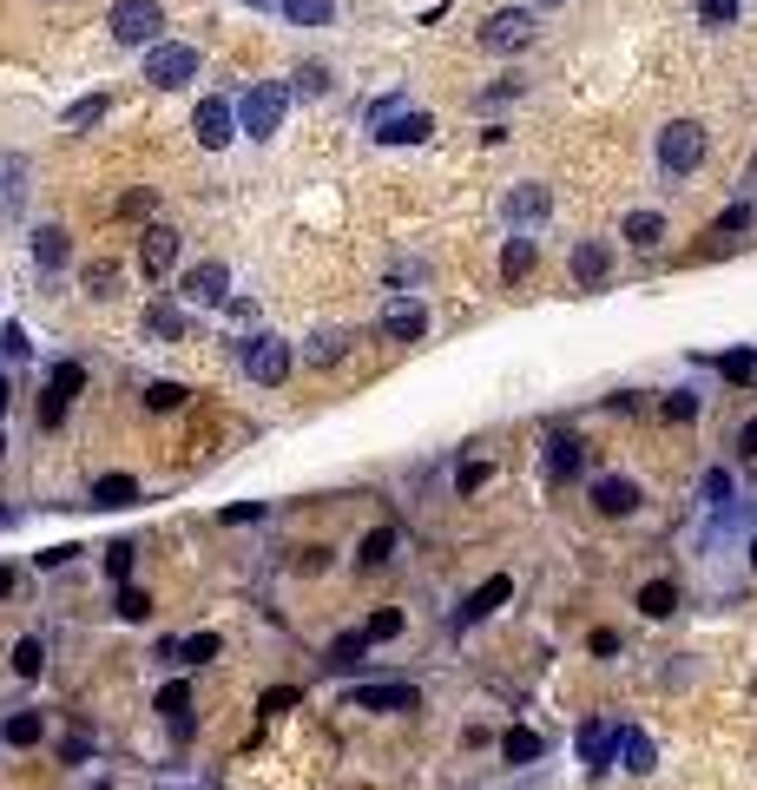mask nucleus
Here are the masks:
<instances>
[{"label": "nucleus", "instance_id": "nucleus-1", "mask_svg": "<svg viewBox=\"0 0 757 790\" xmlns=\"http://www.w3.org/2000/svg\"><path fill=\"white\" fill-rule=\"evenodd\" d=\"M369 126H376L382 145H422L428 132H435V119H428V112H409V106H402V93H389V99L369 106Z\"/></svg>", "mask_w": 757, "mask_h": 790}, {"label": "nucleus", "instance_id": "nucleus-2", "mask_svg": "<svg viewBox=\"0 0 757 790\" xmlns=\"http://www.w3.org/2000/svg\"><path fill=\"white\" fill-rule=\"evenodd\" d=\"M106 27H112L119 47H158V33H165V7H158V0H119V7L106 14Z\"/></svg>", "mask_w": 757, "mask_h": 790}, {"label": "nucleus", "instance_id": "nucleus-3", "mask_svg": "<svg viewBox=\"0 0 757 790\" xmlns=\"http://www.w3.org/2000/svg\"><path fill=\"white\" fill-rule=\"evenodd\" d=\"M659 165L672 178L698 172V165H705V126H698V119H672V126L659 132Z\"/></svg>", "mask_w": 757, "mask_h": 790}, {"label": "nucleus", "instance_id": "nucleus-4", "mask_svg": "<svg viewBox=\"0 0 757 790\" xmlns=\"http://www.w3.org/2000/svg\"><path fill=\"white\" fill-rule=\"evenodd\" d=\"M284 112H290V86H251L244 93V106H237V126L251 132V139H270V132L284 126Z\"/></svg>", "mask_w": 757, "mask_h": 790}, {"label": "nucleus", "instance_id": "nucleus-5", "mask_svg": "<svg viewBox=\"0 0 757 790\" xmlns=\"http://www.w3.org/2000/svg\"><path fill=\"white\" fill-rule=\"evenodd\" d=\"M237 356H244V376L251 382H264V389H277V382H290V343L284 336H251V343L237 349Z\"/></svg>", "mask_w": 757, "mask_h": 790}, {"label": "nucleus", "instance_id": "nucleus-6", "mask_svg": "<svg viewBox=\"0 0 757 790\" xmlns=\"http://www.w3.org/2000/svg\"><path fill=\"white\" fill-rule=\"evenodd\" d=\"M145 79H152V86H185V79H198V47H185V40L145 47Z\"/></svg>", "mask_w": 757, "mask_h": 790}, {"label": "nucleus", "instance_id": "nucleus-7", "mask_svg": "<svg viewBox=\"0 0 757 790\" xmlns=\"http://www.w3.org/2000/svg\"><path fill=\"white\" fill-rule=\"evenodd\" d=\"M527 40H534V14H527V7H501V14L481 27V47L488 53H521Z\"/></svg>", "mask_w": 757, "mask_h": 790}, {"label": "nucleus", "instance_id": "nucleus-8", "mask_svg": "<svg viewBox=\"0 0 757 790\" xmlns=\"http://www.w3.org/2000/svg\"><path fill=\"white\" fill-rule=\"evenodd\" d=\"M191 132H198V145H205V152H224V145L237 139V112L224 106V99H198V112H191Z\"/></svg>", "mask_w": 757, "mask_h": 790}, {"label": "nucleus", "instance_id": "nucleus-9", "mask_svg": "<svg viewBox=\"0 0 757 790\" xmlns=\"http://www.w3.org/2000/svg\"><path fill=\"white\" fill-rule=\"evenodd\" d=\"M507 600H514V573H494V580H481L468 600H461V626H481V619H494Z\"/></svg>", "mask_w": 757, "mask_h": 790}, {"label": "nucleus", "instance_id": "nucleus-10", "mask_svg": "<svg viewBox=\"0 0 757 790\" xmlns=\"http://www.w3.org/2000/svg\"><path fill=\"white\" fill-rule=\"evenodd\" d=\"M547 211H553V191L547 185H514V191H507V224H514V231L547 224Z\"/></svg>", "mask_w": 757, "mask_h": 790}, {"label": "nucleus", "instance_id": "nucleus-11", "mask_svg": "<svg viewBox=\"0 0 757 790\" xmlns=\"http://www.w3.org/2000/svg\"><path fill=\"white\" fill-rule=\"evenodd\" d=\"M382 336H395V343H415V336H428V310L415 297H389L382 303Z\"/></svg>", "mask_w": 757, "mask_h": 790}, {"label": "nucleus", "instance_id": "nucleus-12", "mask_svg": "<svg viewBox=\"0 0 757 790\" xmlns=\"http://www.w3.org/2000/svg\"><path fill=\"white\" fill-rule=\"evenodd\" d=\"M139 264H145V277H165V270L178 264V231H172V224H145V237H139Z\"/></svg>", "mask_w": 757, "mask_h": 790}, {"label": "nucleus", "instance_id": "nucleus-13", "mask_svg": "<svg viewBox=\"0 0 757 790\" xmlns=\"http://www.w3.org/2000/svg\"><path fill=\"white\" fill-rule=\"evenodd\" d=\"M185 303H231V270L224 264H198V270H185Z\"/></svg>", "mask_w": 757, "mask_h": 790}, {"label": "nucleus", "instance_id": "nucleus-14", "mask_svg": "<svg viewBox=\"0 0 757 790\" xmlns=\"http://www.w3.org/2000/svg\"><path fill=\"white\" fill-rule=\"evenodd\" d=\"M349 705H356V711H415V705H422V692H415V685H356Z\"/></svg>", "mask_w": 757, "mask_h": 790}, {"label": "nucleus", "instance_id": "nucleus-15", "mask_svg": "<svg viewBox=\"0 0 757 790\" xmlns=\"http://www.w3.org/2000/svg\"><path fill=\"white\" fill-rule=\"evenodd\" d=\"M639 501H646V494H639V481H626V474H600V481H593V507H600V514H639Z\"/></svg>", "mask_w": 757, "mask_h": 790}, {"label": "nucleus", "instance_id": "nucleus-16", "mask_svg": "<svg viewBox=\"0 0 757 790\" xmlns=\"http://www.w3.org/2000/svg\"><path fill=\"white\" fill-rule=\"evenodd\" d=\"M27 211V158L0 152V218H20Z\"/></svg>", "mask_w": 757, "mask_h": 790}, {"label": "nucleus", "instance_id": "nucleus-17", "mask_svg": "<svg viewBox=\"0 0 757 790\" xmlns=\"http://www.w3.org/2000/svg\"><path fill=\"white\" fill-rule=\"evenodd\" d=\"M606 270H613V251H606V244H573V284L580 290H600Z\"/></svg>", "mask_w": 757, "mask_h": 790}, {"label": "nucleus", "instance_id": "nucleus-18", "mask_svg": "<svg viewBox=\"0 0 757 790\" xmlns=\"http://www.w3.org/2000/svg\"><path fill=\"white\" fill-rule=\"evenodd\" d=\"M580 758L593 764V771H606V764L619 758V731L600 725V718H593V725H580Z\"/></svg>", "mask_w": 757, "mask_h": 790}, {"label": "nucleus", "instance_id": "nucleus-19", "mask_svg": "<svg viewBox=\"0 0 757 790\" xmlns=\"http://www.w3.org/2000/svg\"><path fill=\"white\" fill-rule=\"evenodd\" d=\"M619 764H626L632 777H646L652 764H659V751H652V738L639 725H619Z\"/></svg>", "mask_w": 757, "mask_h": 790}, {"label": "nucleus", "instance_id": "nucleus-20", "mask_svg": "<svg viewBox=\"0 0 757 790\" xmlns=\"http://www.w3.org/2000/svg\"><path fill=\"white\" fill-rule=\"evenodd\" d=\"M619 237H626L632 251H659V244H665V218H659V211H632V218L619 224Z\"/></svg>", "mask_w": 757, "mask_h": 790}, {"label": "nucleus", "instance_id": "nucleus-21", "mask_svg": "<svg viewBox=\"0 0 757 790\" xmlns=\"http://www.w3.org/2000/svg\"><path fill=\"white\" fill-rule=\"evenodd\" d=\"M132 501H139V481L132 474H99L93 481V507H106V514L112 507H132Z\"/></svg>", "mask_w": 757, "mask_h": 790}, {"label": "nucleus", "instance_id": "nucleus-22", "mask_svg": "<svg viewBox=\"0 0 757 790\" xmlns=\"http://www.w3.org/2000/svg\"><path fill=\"white\" fill-rule=\"evenodd\" d=\"M66 251H73V244H66L60 224H40V231H33V264H40V270H60Z\"/></svg>", "mask_w": 757, "mask_h": 790}, {"label": "nucleus", "instance_id": "nucleus-23", "mask_svg": "<svg viewBox=\"0 0 757 790\" xmlns=\"http://www.w3.org/2000/svg\"><path fill=\"white\" fill-rule=\"evenodd\" d=\"M343 356H349V336H343V330H316L310 343H303V363H316V369L343 363Z\"/></svg>", "mask_w": 757, "mask_h": 790}, {"label": "nucleus", "instance_id": "nucleus-24", "mask_svg": "<svg viewBox=\"0 0 757 790\" xmlns=\"http://www.w3.org/2000/svg\"><path fill=\"white\" fill-rule=\"evenodd\" d=\"M639 613H646V619H672V613H679V586H672V580H646V586H639Z\"/></svg>", "mask_w": 757, "mask_h": 790}, {"label": "nucleus", "instance_id": "nucleus-25", "mask_svg": "<svg viewBox=\"0 0 757 790\" xmlns=\"http://www.w3.org/2000/svg\"><path fill=\"white\" fill-rule=\"evenodd\" d=\"M580 461H586V448L573 442V435H553V442H547V474H553V481L580 474Z\"/></svg>", "mask_w": 757, "mask_h": 790}, {"label": "nucleus", "instance_id": "nucleus-26", "mask_svg": "<svg viewBox=\"0 0 757 790\" xmlns=\"http://www.w3.org/2000/svg\"><path fill=\"white\" fill-rule=\"evenodd\" d=\"M527 270H534V237H507V251H501V277L507 284H514V277H527Z\"/></svg>", "mask_w": 757, "mask_h": 790}, {"label": "nucleus", "instance_id": "nucleus-27", "mask_svg": "<svg viewBox=\"0 0 757 790\" xmlns=\"http://www.w3.org/2000/svg\"><path fill=\"white\" fill-rule=\"evenodd\" d=\"M540 751H547V744H540V731H521V725H514V731L501 738V758H507V764H534Z\"/></svg>", "mask_w": 757, "mask_h": 790}, {"label": "nucleus", "instance_id": "nucleus-28", "mask_svg": "<svg viewBox=\"0 0 757 790\" xmlns=\"http://www.w3.org/2000/svg\"><path fill=\"white\" fill-rule=\"evenodd\" d=\"M395 553V527H376V534H363V547H356V567H382Z\"/></svg>", "mask_w": 757, "mask_h": 790}, {"label": "nucleus", "instance_id": "nucleus-29", "mask_svg": "<svg viewBox=\"0 0 757 790\" xmlns=\"http://www.w3.org/2000/svg\"><path fill=\"white\" fill-rule=\"evenodd\" d=\"M145 330L165 336V343H172V336H185V316H178V303H152V310H145Z\"/></svg>", "mask_w": 757, "mask_h": 790}, {"label": "nucleus", "instance_id": "nucleus-30", "mask_svg": "<svg viewBox=\"0 0 757 790\" xmlns=\"http://www.w3.org/2000/svg\"><path fill=\"white\" fill-rule=\"evenodd\" d=\"M330 14H336V0H284V20H297V27H323Z\"/></svg>", "mask_w": 757, "mask_h": 790}, {"label": "nucleus", "instance_id": "nucleus-31", "mask_svg": "<svg viewBox=\"0 0 757 790\" xmlns=\"http://www.w3.org/2000/svg\"><path fill=\"white\" fill-rule=\"evenodd\" d=\"M363 652H369V632H343V639L330 646V665L349 672V665H363Z\"/></svg>", "mask_w": 757, "mask_h": 790}, {"label": "nucleus", "instance_id": "nucleus-32", "mask_svg": "<svg viewBox=\"0 0 757 790\" xmlns=\"http://www.w3.org/2000/svg\"><path fill=\"white\" fill-rule=\"evenodd\" d=\"M14 672L20 679H40V672H47V646H40V639H20L14 646Z\"/></svg>", "mask_w": 757, "mask_h": 790}, {"label": "nucleus", "instance_id": "nucleus-33", "mask_svg": "<svg viewBox=\"0 0 757 790\" xmlns=\"http://www.w3.org/2000/svg\"><path fill=\"white\" fill-rule=\"evenodd\" d=\"M0 738L7 744H40V711H14V718L0 725Z\"/></svg>", "mask_w": 757, "mask_h": 790}, {"label": "nucleus", "instance_id": "nucleus-34", "mask_svg": "<svg viewBox=\"0 0 757 790\" xmlns=\"http://www.w3.org/2000/svg\"><path fill=\"white\" fill-rule=\"evenodd\" d=\"M198 659H218V632H191V639H178V665H198Z\"/></svg>", "mask_w": 757, "mask_h": 790}, {"label": "nucleus", "instance_id": "nucleus-35", "mask_svg": "<svg viewBox=\"0 0 757 790\" xmlns=\"http://www.w3.org/2000/svg\"><path fill=\"white\" fill-rule=\"evenodd\" d=\"M158 711H165V718H185V711H191V685H185V679L158 685Z\"/></svg>", "mask_w": 757, "mask_h": 790}, {"label": "nucleus", "instance_id": "nucleus-36", "mask_svg": "<svg viewBox=\"0 0 757 790\" xmlns=\"http://www.w3.org/2000/svg\"><path fill=\"white\" fill-rule=\"evenodd\" d=\"M738 7H744V0H698V20H705V27H731Z\"/></svg>", "mask_w": 757, "mask_h": 790}, {"label": "nucleus", "instance_id": "nucleus-37", "mask_svg": "<svg viewBox=\"0 0 757 790\" xmlns=\"http://www.w3.org/2000/svg\"><path fill=\"white\" fill-rule=\"evenodd\" d=\"M99 119H106V99H73V106H66V126H99Z\"/></svg>", "mask_w": 757, "mask_h": 790}, {"label": "nucleus", "instance_id": "nucleus-38", "mask_svg": "<svg viewBox=\"0 0 757 790\" xmlns=\"http://www.w3.org/2000/svg\"><path fill=\"white\" fill-rule=\"evenodd\" d=\"M718 369H725L731 382H751L757 376V356H751V349H731V356H718Z\"/></svg>", "mask_w": 757, "mask_h": 790}, {"label": "nucleus", "instance_id": "nucleus-39", "mask_svg": "<svg viewBox=\"0 0 757 790\" xmlns=\"http://www.w3.org/2000/svg\"><path fill=\"white\" fill-rule=\"evenodd\" d=\"M363 632H369V646H382V639H395V632H402V613H395V606H382Z\"/></svg>", "mask_w": 757, "mask_h": 790}, {"label": "nucleus", "instance_id": "nucleus-40", "mask_svg": "<svg viewBox=\"0 0 757 790\" xmlns=\"http://www.w3.org/2000/svg\"><path fill=\"white\" fill-rule=\"evenodd\" d=\"M178 402H185L178 382H145V409H178Z\"/></svg>", "mask_w": 757, "mask_h": 790}, {"label": "nucleus", "instance_id": "nucleus-41", "mask_svg": "<svg viewBox=\"0 0 757 790\" xmlns=\"http://www.w3.org/2000/svg\"><path fill=\"white\" fill-rule=\"evenodd\" d=\"M692 415H698V395L692 389H672V395H665V422H692Z\"/></svg>", "mask_w": 757, "mask_h": 790}, {"label": "nucleus", "instance_id": "nucleus-42", "mask_svg": "<svg viewBox=\"0 0 757 790\" xmlns=\"http://www.w3.org/2000/svg\"><path fill=\"white\" fill-rule=\"evenodd\" d=\"M145 613H152V600H145L139 586H119V619H132V626H139Z\"/></svg>", "mask_w": 757, "mask_h": 790}, {"label": "nucleus", "instance_id": "nucleus-43", "mask_svg": "<svg viewBox=\"0 0 757 790\" xmlns=\"http://www.w3.org/2000/svg\"><path fill=\"white\" fill-rule=\"evenodd\" d=\"M132 553H139V547H132V540H119V547L106 553V573H112V580H119V586L132 580Z\"/></svg>", "mask_w": 757, "mask_h": 790}, {"label": "nucleus", "instance_id": "nucleus-44", "mask_svg": "<svg viewBox=\"0 0 757 790\" xmlns=\"http://www.w3.org/2000/svg\"><path fill=\"white\" fill-rule=\"evenodd\" d=\"M47 389H60V395H79V389H86V369H79V363H60V369H53V382H47Z\"/></svg>", "mask_w": 757, "mask_h": 790}, {"label": "nucleus", "instance_id": "nucleus-45", "mask_svg": "<svg viewBox=\"0 0 757 790\" xmlns=\"http://www.w3.org/2000/svg\"><path fill=\"white\" fill-rule=\"evenodd\" d=\"M705 501H711V507H731V474H725V468L705 474Z\"/></svg>", "mask_w": 757, "mask_h": 790}, {"label": "nucleus", "instance_id": "nucleus-46", "mask_svg": "<svg viewBox=\"0 0 757 790\" xmlns=\"http://www.w3.org/2000/svg\"><path fill=\"white\" fill-rule=\"evenodd\" d=\"M60 422H66V395L47 389V395H40V428H60Z\"/></svg>", "mask_w": 757, "mask_h": 790}, {"label": "nucleus", "instance_id": "nucleus-47", "mask_svg": "<svg viewBox=\"0 0 757 790\" xmlns=\"http://www.w3.org/2000/svg\"><path fill=\"white\" fill-rule=\"evenodd\" d=\"M744 224H751V205H731V211H718V224H711V231L725 237V231H744Z\"/></svg>", "mask_w": 757, "mask_h": 790}, {"label": "nucleus", "instance_id": "nucleus-48", "mask_svg": "<svg viewBox=\"0 0 757 790\" xmlns=\"http://www.w3.org/2000/svg\"><path fill=\"white\" fill-rule=\"evenodd\" d=\"M244 521H264V501H244V507H224V527H244Z\"/></svg>", "mask_w": 757, "mask_h": 790}, {"label": "nucleus", "instance_id": "nucleus-49", "mask_svg": "<svg viewBox=\"0 0 757 790\" xmlns=\"http://www.w3.org/2000/svg\"><path fill=\"white\" fill-rule=\"evenodd\" d=\"M481 481H488V461H468V468L455 474V488H461V494H474V488H481Z\"/></svg>", "mask_w": 757, "mask_h": 790}, {"label": "nucleus", "instance_id": "nucleus-50", "mask_svg": "<svg viewBox=\"0 0 757 790\" xmlns=\"http://www.w3.org/2000/svg\"><path fill=\"white\" fill-rule=\"evenodd\" d=\"M323 86H330V73H323V66H303V73H297V93H323Z\"/></svg>", "mask_w": 757, "mask_h": 790}, {"label": "nucleus", "instance_id": "nucleus-51", "mask_svg": "<svg viewBox=\"0 0 757 790\" xmlns=\"http://www.w3.org/2000/svg\"><path fill=\"white\" fill-rule=\"evenodd\" d=\"M86 290H93V297H112V264H93V270H86Z\"/></svg>", "mask_w": 757, "mask_h": 790}, {"label": "nucleus", "instance_id": "nucleus-52", "mask_svg": "<svg viewBox=\"0 0 757 790\" xmlns=\"http://www.w3.org/2000/svg\"><path fill=\"white\" fill-rule=\"evenodd\" d=\"M119 211H126V218H145V211H152V191H126V198H119Z\"/></svg>", "mask_w": 757, "mask_h": 790}, {"label": "nucleus", "instance_id": "nucleus-53", "mask_svg": "<svg viewBox=\"0 0 757 790\" xmlns=\"http://www.w3.org/2000/svg\"><path fill=\"white\" fill-rule=\"evenodd\" d=\"M0 349H7V356H27V330H20V323H7V330H0Z\"/></svg>", "mask_w": 757, "mask_h": 790}, {"label": "nucleus", "instance_id": "nucleus-54", "mask_svg": "<svg viewBox=\"0 0 757 790\" xmlns=\"http://www.w3.org/2000/svg\"><path fill=\"white\" fill-rule=\"evenodd\" d=\"M297 705V692H290V685H277V692H264V711H290Z\"/></svg>", "mask_w": 757, "mask_h": 790}, {"label": "nucleus", "instance_id": "nucleus-55", "mask_svg": "<svg viewBox=\"0 0 757 790\" xmlns=\"http://www.w3.org/2000/svg\"><path fill=\"white\" fill-rule=\"evenodd\" d=\"M738 455H744V461H757V415L744 422V435H738Z\"/></svg>", "mask_w": 757, "mask_h": 790}, {"label": "nucleus", "instance_id": "nucleus-56", "mask_svg": "<svg viewBox=\"0 0 757 790\" xmlns=\"http://www.w3.org/2000/svg\"><path fill=\"white\" fill-rule=\"evenodd\" d=\"M7 593H14V573H7V567H0V600H7Z\"/></svg>", "mask_w": 757, "mask_h": 790}, {"label": "nucleus", "instance_id": "nucleus-57", "mask_svg": "<svg viewBox=\"0 0 757 790\" xmlns=\"http://www.w3.org/2000/svg\"><path fill=\"white\" fill-rule=\"evenodd\" d=\"M7 395H14V389H7V376H0V415H7Z\"/></svg>", "mask_w": 757, "mask_h": 790}, {"label": "nucleus", "instance_id": "nucleus-58", "mask_svg": "<svg viewBox=\"0 0 757 790\" xmlns=\"http://www.w3.org/2000/svg\"><path fill=\"white\" fill-rule=\"evenodd\" d=\"M244 7H284V0H244Z\"/></svg>", "mask_w": 757, "mask_h": 790}, {"label": "nucleus", "instance_id": "nucleus-59", "mask_svg": "<svg viewBox=\"0 0 757 790\" xmlns=\"http://www.w3.org/2000/svg\"><path fill=\"white\" fill-rule=\"evenodd\" d=\"M534 7H567V0H534Z\"/></svg>", "mask_w": 757, "mask_h": 790}, {"label": "nucleus", "instance_id": "nucleus-60", "mask_svg": "<svg viewBox=\"0 0 757 790\" xmlns=\"http://www.w3.org/2000/svg\"><path fill=\"white\" fill-rule=\"evenodd\" d=\"M751 567H757V534H751Z\"/></svg>", "mask_w": 757, "mask_h": 790}, {"label": "nucleus", "instance_id": "nucleus-61", "mask_svg": "<svg viewBox=\"0 0 757 790\" xmlns=\"http://www.w3.org/2000/svg\"><path fill=\"white\" fill-rule=\"evenodd\" d=\"M0 455H7V435H0Z\"/></svg>", "mask_w": 757, "mask_h": 790}]
</instances>
